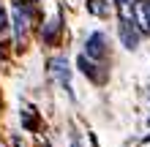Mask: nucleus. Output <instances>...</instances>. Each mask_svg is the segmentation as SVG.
I'll return each instance as SVG.
<instances>
[{"label": "nucleus", "mask_w": 150, "mask_h": 147, "mask_svg": "<svg viewBox=\"0 0 150 147\" xmlns=\"http://www.w3.org/2000/svg\"><path fill=\"white\" fill-rule=\"evenodd\" d=\"M49 71L60 82V87L68 90V96H71V68H68V60L66 57H52L49 60Z\"/></svg>", "instance_id": "1"}, {"label": "nucleus", "mask_w": 150, "mask_h": 147, "mask_svg": "<svg viewBox=\"0 0 150 147\" xmlns=\"http://www.w3.org/2000/svg\"><path fill=\"white\" fill-rule=\"evenodd\" d=\"M131 22L139 33H150V0H134V14Z\"/></svg>", "instance_id": "2"}, {"label": "nucleus", "mask_w": 150, "mask_h": 147, "mask_svg": "<svg viewBox=\"0 0 150 147\" xmlns=\"http://www.w3.org/2000/svg\"><path fill=\"white\" fill-rule=\"evenodd\" d=\"M85 57H93V60H104L107 57V38L104 33H93L85 44Z\"/></svg>", "instance_id": "3"}, {"label": "nucleus", "mask_w": 150, "mask_h": 147, "mask_svg": "<svg viewBox=\"0 0 150 147\" xmlns=\"http://www.w3.org/2000/svg\"><path fill=\"white\" fill-rule=\"evenodd\" d=\"M120 41L126 49H137L139 44V30L134 27V22L131 19H120Z\"/></svg>", "instance_id": "4"}, {"label": "nucleus", "mask_w": 150, "mask_h": 147, "mask_svg": "<svg viewBox=\"0 0 150 147\" xmlns=\"http://www.w3.org/2000/svg\"><path fill=\"white\" fill-rule=\"evenodd\" d=\"M11 16H14V33H16V41H22L25 38V33H28V14L22 11V6L16 3L14 6V11H11Z\"/></svg>", "instance_id": "5"}, {"label": "nucleus", "mask_w": 150, "mask_h": 147, "mask_svg": "<svg viewBox=\"0 0 150 147\" xmlns=\"http://www.w3.org/2000/svg\"><path fill=\"white\" fill-rule=\"evenodd\" d=\"M76 65H79V71H82L85 76H90V79H98V76H96V71H93L96 65L90 63V57H85V55H82V57L76 60Z\"/></svg>", "instance_id": "6"}, {"label": "nucleus", "mask_w": 150, "mask_h": 147, "mask_svg": "<svg viewBox=\"0 0 150 147\" xmlns=\"http://www.w3.org/2000/svg\"><path fill=\"white\" fill-rule=\"evenodd\" d=\"M55 36H57V22H49L47 30H44V41H47V44H52V41H55Z\"/></svg>", "instance_id": "7"}, {"label": "nucleus", "mask_w": 150, "mask_h": 147, "mask_svg": "<svg viewBox=\"0 0 150 147\" xmlns=\"http://www.w3.org/2000/svg\"><path fill=\"white\" fill-rule=\"evenodd\" d=\"M115 3L120 6V11H123V19H131V11H128V6H134V0H115Z\"/></svg>", "instance_id": "8"}, {"label": "nucleus", "mask_w": 150, "mask_h": 147, "mask_svg": "<svg viewBox=\"0 0 150 147\" xmlns=\"http://www.w3.org/2000/svg\"><path fill=\"white\" fill-rule=\"evenodd\" d=\"M8 27V19H6V11L0 8V30H6Z\"/></svg>", "instance_id": "9"}, {"label": "nucleus", "mask_w": 150, "mask_h": 147, "mask_svg": "<svg viewBox=\"0 0 150 147\" xmlns=\"http://www.w3.org/2000/svg\"><path fill=\"white\" fill-rule=\"evenodd\" d=\"M142 142H145V144H147V142H150V136H145V139H142Z\"/></svg>", "instance_id": "10"}]
</instances>
